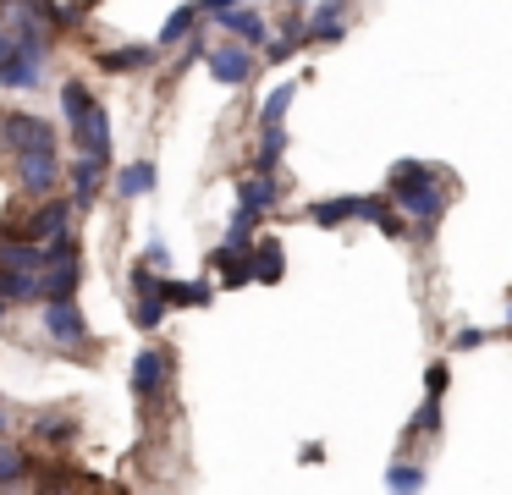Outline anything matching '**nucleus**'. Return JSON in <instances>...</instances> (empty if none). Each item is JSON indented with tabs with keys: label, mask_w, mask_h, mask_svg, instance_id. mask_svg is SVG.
I'll return each instance as SVG.
<instances>
[{
	"label": "nucleus",
	"mask_w": 512,
	"mask_h": 495,
	"mask_svg": "<svg viewBox=\"0 0 512 495\" xmlns=\"http://www.w3.org/2000/svg\"><path fill=\"white\" fill-rule=\"evenodd\" d=\"M353 220H369V226H380L386 237H402V220H391V198L353 193Z\"/></svg>",
	"instance_id": "nucleus-18"
},
{
	"label": "nucleus",
	"mask_w": 512,
	"mask_h": 495,
	"mask_svg": "<svg viewBox=\"0 0 512 495\" xmlns=\"http://www.w3.org/2000/svg\"><path fill=\"white\" fill-rule=\"evenodd\" d=\"M193 28H199V6H177L166 17V28H160V50H166V44H182Z\"/></svg>",
	"instance_id": "nucleus-27"
},
{
	"label": "nucleus",
	"mask_w": 512,
	"mask_h": 495,
	"mask_svg": "<svg viewBox=\"0 0 512 495\" xmlns=\"http://www.w3.org/2000/svg\"><path fill=\"white\" fill-rule=\"evenodd\" d=\"M6 429H12V418H6V407H0V435H6Z\"/></svg>",
	"instance_id": "nucleus-34"
},
{
	"label": "nucleus",
	"mask_w": 512,
	"mask_h": 495,
	"mask_svg": "<svg viewBox=\"0 0 512 495\" xmlns=\"http://www.w3.org/2000/svg\"><path fill=\"white\" fill-rule=\"evenodd\" d=\"M45 336L56 347H83L89 341V319H83L78 297H45Z\"/></svg>",
	"instance_id": "nucleus-6"
},
{
	"label": "nucleus",
	"mask_w": 512,
	"mask_h": 495,
	"mask_svg": "<svg viewBox=\"0 0 512 495\" xmlns=\"http://www.w3.org/2000/svg\"><path fill=\"white\" fill-rule=\"evenodd\" d=\"M226 6H243V0H199V11H210V17H215V11H226Z\"/></svg>",
	"instance_id": "nucleus-33"
},
{
	"label": "nucleus",
	"mask_w": 512,
	"mask_h": 495,
	"mask_svg": "<svg viewBox=\"0 0 512 495\" xmlns=\"http://www.w3.org/2000/svg\"><path fill=\"white\" fill-rule=\"evenodd\" d=\"M303 215H309L314 226L336 231V226H347V220H353V193H347V198H320V204H309Z\"/></svg>",
	"instance_id": "nucleus-22"
},
{
	"label": "nucleus",
	"mask_w": 512,
	"mask_h": 495,
	"mask_svg": "<svg viewBox=\"0 0 512 495\" xmlns=\"http://www.w3.org/2000/svg\"><path fill=\"white\" fill-rule=\"evenodd\" d=\"M342 33H347L342 0H320V6H314V17L303 22V44H331V39H342Z\"/></svg>",
	"instance_id": "nucleus-12"
},
{
	"label": "nucleus",
	"mask_w": 512,
	"mask_h": 495,
	"mask_svg": "<svg viewBox=\"0 0 512 495\" xmlns=\"http://www.w3.org/2000/svg\"><path fill=\"white\" fill-rule=\"evenodd\" d=\"M6 308H12V303H6V297H0V319H6Z\"/></svg>",
	"instance_id": "nucleus-35"
},
{
	"label": "nucleus",
	"mask_w": 512,
	"mask_h": 495,
	"mask_svg": "<svg viewBox=\"0 0 512 495\" xmlns=\"http://www.w3.org/2000/svg\"><path fill=\"white\" fill-rule=\"evenodd\" d=\"M0 297L6 303H45V281H39V270H6L0 264Z\"/></svg>",
	"instance_id": "nucleus-15"
},
{
	"label": "nucleus",
	"mask_w": 512,
	"mask_h": 495,
	"mask_svg": "<svg viewBox=\"0 0 512 495\" xmlns=\"http://www.w3.org/2000/svg\"><path fill=\"white\" fill-rule=\"evenodd\" d=\"M386 198L402 209L408 220H419L424 231H435V220L446 215V171L441 165H424V160H397L386 171Z\"/></svg>",
	"instance_id": "nucleus-1"
},
{
	"label": "nucleus",
	"mask_w": 512,
	"mask_h": 495,
	"mask_svg": "<svg viewBox=\"0 0 512 495\" xmlns=\"http://www.w3.org/2000/svg\"><path fill=\"white\" fill-rule=\"evenodd\" d=\"M430 484V473H424V462H408V457H397L386 468V490H424Z\"/></svg>",
	"instance_id": "nucleus-26"
},
{
	"label": "nucleus",
	"mask_w": 512,
	"mask_h": 495,
	"mask_svg": "<svg viewBox=\"0 0 512 495\" xmlns=\"http://www.w3.org/2000/svg\"><path fill=\"white\" fill-rule=\"evenodd\" d=\"M204 61H210V77H215L221 88H243L248 77L259 72V55H254V44H243V39H221L210 55H204Z\"/></svg>",
	"instance_id": "nucleus-4"
},
{
	"label": "nucleus",
	"mask_w": 512,
	"mask_h": 495,
	"mask_svg": "<svg viewBox=\"0 0 512 495\" xmlns=\"http://www.w3.org/2000/svg\"><path fill=\"white\" fill-rule=\"evenodd\" d=\"M276 198H281V187H276V176H265V171H254V176H243V182H237V204L254 209L259 220L276 209Z\"/></svg>",
	"instance_id": "nucleus-13"
},
{
	"label": "nucleus",
	"mask_w": 512,
	"mask_h": 495,
	"mask_svg": "<svg viewBox=\"0 0 512 495\" xmlns=\"http://www.w3.org/2000/svg\"><path fill=\"white\" fill-rule=\"evenodd\" d=\"M78 149H83V154H100V160H111V116H105V105H94L89 116L78 121Z\"/></svg>",
	"instance_id": "nucleus-16"
},
{
	"label": "nucleus",
	"mask_w": 512,
	"mask_h": 495,
	"mask_svg": "<svg viewBox=\"0 0 512 495\" xmlns=\"http://www.w3.org/2000/svg\"><path fill=\"white\" fill-rule=\"evenodd\" d=\"M292 99H298V83H276V88H270L265 105H259V127H281Z\"/></svg>",
	"instance_id": "nucleus-25"
},
{
	"label": "nucleus",
	"mask_w": 512,
	"mask_h": 495,
	"mask_svg": "<svg viewBox=\"0 0 512 495\" xmlns=\"http://www.w3.org/2000/svg\"><path fill=\"white\" fill-rule=\"evenodd\" d=\"M72 215H78V209H72V198H39V209H34V220H28V231L23 237L34 242L39 253L45 248H56L61 237H72Z\"/></svg>",
	"instance_id": "nucleus-5"
},
{
	"label": "nucleus",
	"mask_w": 512,
	"mask_h": 495,
	"mask_svg": "<svg viewBox=\"0 0 512 495\" xmlns=\"http://www.w3.org/2000/svg\"><path fill=\"white\" fill-rule=\"evenodd\" d=\"M28 479H34V457L0 435V484H28Z\"/></svg>",
	"instance_id": "nucleus-20"
},
{
	"label": "nucleus",
	"mask_w": 512,
	"mask_h": 495,
	"mask_svg": "<svg viewBox=\"0 0 512 495\" xmlns=\"http://www.w3.org/2000/svg\"><path fill=\"white\" fill-rule=\"evenodd\" d=\"M34 435H39V440H50V446H67V440L78 435V424H72V418H50V413H45V418L34 424Z\"/></svg>",
	"instance_id": "nucleus-30"
},
{
	"label": "nucleus",
	"mask_w": 512,
	"mask_h": 495,
	"mask_svg": "<svg viewBox=\"0 0 512 495\" xmlns=\"http://www.w3.org/2000/svg\"><path fill=\"white\" fill-rule=\"evenodd\" d=\"M166 385H171V352L166 347H138V358H133V396H138V402H155Z\"/></svg>",
	"instance_id": "nucleus-8"
},
{
	"label": "nucleus",
	"mask_w": 512,
	"mask_h": 495,
	"mask_svg": "<svg viewBox=\"0 0 512 495\" xmlns=\"http://www.w3.org/2000/svg\"><path fill=\"white\" fill-rule=\"evenodd\" d=\"M133 319H138V330H155L160 319H166V297L160 292H133Z\"/></svg>",
	"instance_id": "nucleus-28"
},
{
	"label": "nucleus",
	"mask_w": 512,
	"mask_h": 495,
	"mask_svg": "<svg viewBox=\"0 0 512 495\" xmlns=\"http://www.w3.org/2000/svg\"><path fill=\"white\" fill-rule=\"evenodd\" d=\"M149 187H155V165H149V160L122 165V176H116V198H144Z\"/></svg>",
	"instance_id": "nucleus-23"
},
{
	"label": "nucleus",
	"mask_w": 512,
	"mask_h": 495,
	"mask_svg": "<svg viewBox=\"0 0 512 495\" xmlns=\"http://www.w3.org/2000/svg\"><path fill=\"white\" fill-rule=\"evenodd\" d=\"M94 110V94H89V83H78V77H67V83H61V116L72 121V127H78L83 116H89Z\"/></svg>",
	"instance_id": "nucleus-24"
},
{
	"label": "nucleus",
	"mask_w": 512,
	"mask_h": 495,
	"mask_svg": "<svg viewBox=\"0 0 512 495\" xmlns=\"http://www.w3.org/2000/svg\"><path fill=\"white\" fill-rule=\"evenodd\" d=\"M39 281H45V297H78V281H83V248H78V237H61L56 248H45Z\"/></svg>",
	"instance_id": "nucleus-2"
},
{
	"label": "nucleus",
	"mask_w": 512,
	"mask_h": 495,
	"mask_svg": "<svg viewBox=\"0 0 512 495\" xmlns=\"http://www.w3.org/2000/svg\"><path fill=\"white\" fill-rule=\"evenodd\" d=\"M0 143L12 154L23 149H39V143H56V127H50L45 116H28V110H12V116L0 121Z\"/></svg>",
	"instance_id": "nucleus-9"
},
{
	"label": "nucleus",
	"mask_w": 512,
	"mask_h": 495,
	"mask_svg": "<svg viewBox=\"0 0 512 495\" xmlns=\"http://www.w3.org/2000/svg\"><path fill=\"white\" fill-rule=\"evenodd\" d=\"M215 28H221L226 39L254 44V50H265V39H270V22L259 17L254 6H226V11H215Z\"/></svg>",
	"instance_id": "nucleus-10"
},
{
	"label": "nucleus",
	"mask_w": 512,
	"mask_h": 495,
	"mask_svg": "<svg viewBox=\"0 0 512 495\" xmlns=\"http://www.w3.org/2000/svg\"><path fill=\"white\" fill-rule=\"evenodd\" d=\"M160 297H166V308H204L215 292L204 281H160Z\"/></svg>",
	"instance_id": "nucleus-21"
},
{
	"label": "nucleus",
	"mask_w": 512,
	"mask_h": 495,
	"mask_svg": "<svg viewBox=\"0 0 512 495\" xmlns=\"http://www.w3.org/2000/svg\"><path fill=\"white\" fill-rule=\"evenodd\" d=\"M485 341H490V330H485V325H463V330H452V352L485 347Z\"/></svg>",
	"instance_id": "nucleus-31"
},
{
	"label": "nucleus",
	"mask_w": 512,
	"mask_h": 495,
	"mask_svg": "<svg viewBox=\"0 0 512 495\" xmlns=\"http://www.w3.org/2000/svg\"><path fill=\"white\" fill-rule=\"evenodd\" d=\"M281 154H287V121H281V127H259V154H254V171L276 176Z\"/></svg>",
	"instance_id": "nucleus-19"
},
{
	"label": "nucleus",
	"mask_w": 512,
	"mask_h": 495,
	"mask_svg": "<svg viewBox=\"0 0 512 495\" xmlns=\"http://www.w3.org/2000/svg\"><path fill=\"white\" fill-rule=\"evenodd\" d=\"M100 66L116 77L144 72V66H155V44H116V50H100Z\"/></svg>",
	"instance_id": "nucleus-17"
},
{
	"label": "nucleus",
	"mask_w": 512,
	"mask_h": 495,
	"mask_svg": "<svg viewBox=\"0 0 512 495\" xmlns=\"http://www.w3.org/2000/svg\"><path fill=\"white\" fill-rule=\"evenodd\" d=\"M446 374H452L446 363H430V369H424V396H441L446 391Z\"/></svg>",
	"instance_id": "nucleus-32"
},
{
	"label": "nucleus",
	"mask_w": 512,
	"mask_h": 495,
	"mask_svg": "<svg viewBox=\"0 0 512 495\" xmlns=\"http://www.w3.org/2000/svg\"><path fill=\"white\" fill-rule=\"evenodd\" d=\"M105 165L111 160H100V154H83L78 165H72V209H94V198H100V187H105Z\"/></svg>",
	"instance_id": "nucleus-11"
},
{
	"label": "nucleus",
	"mask_w": 512,
	"mask_h": 495,
	"mask_svg": "<svg viewBox=\"0 0 512 495\" xmlns=\"http://www.w3.org/2000/svg\"><path fill=\"white\" fill-rule=\"evenodd\" d=\"M507 325H512V297H507Z\"/></svg>",
	"instance_id": "nucleus-36"
},
{
	"label": "nucleus",
	"mask_w": 512,
	"mask_h": 495,
	"mask_svg": "<svg viewBox=\"0 0 512 495\" xmlns=\"http://www.w3.org/2000/svg\"><path fill=\"white\" fill-rule=\"evenodd\" d=\"M45 83V50L39 44H12V50L0 55V88H39Z\"/></svg>",
	"instance_id": "nucleus-7"
},
{
	"label": "nucleus",
	"mask_w": 512,
	"mask_h": 495,
	"mask_svg": "<svg viewBox=\"0 0 512 495\" xmlns=\"http://www.w3.org/2000/svg\"><path fill=\"white\" fill-rule=\"evenodd\" d=\"M12 160H17V182H23V193H28V198L56 193V182H61V154H56V143L23 149V154H12Z\"/></svg>",
	"instance_id": "nucleus-3"
},
{
	"label": "nucleus",
	"mask_w": 512,
	"mask_h": 495,
	"mask_svg": "<svg viewBox=\"0 0 512 495\" xmlns=\"http://www.w3.org/2000/svg\"><path fill=\"white\" fill-rule=\"evenodd\" d=\"M408 435H441V396H424L419 413L408 418Z\"/></svg>",
	"instance_id": "nucleus-29"
},
{
	"label": "nucleus",
	"mask_w": 512,
	"mask_h": 495,
	"mask_svg": "<svg viewBox=\"0 0 512 495\" xmlns=\"http://www.w3.org/2000/svg\"><path fill=\"white\" fill-rule=\"evenodd\" d=\"M248 264H254V281L276 286L281 270H287V253H281L276 237H254V242H248Z\"/></svg>",
	"instance_id": "nucleus-14"
}]
</instances>
